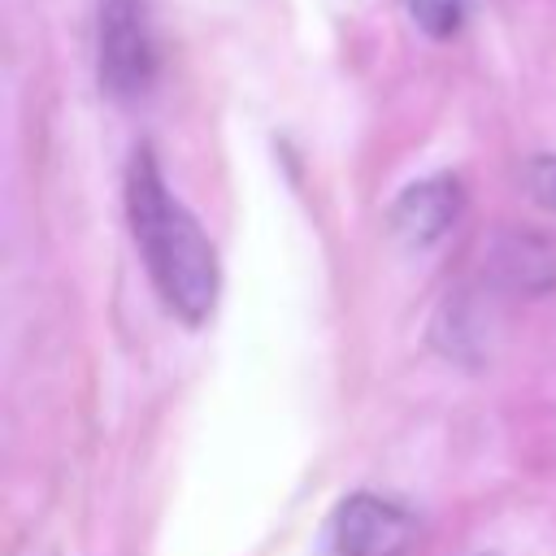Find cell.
<instances>
[{
    "label": "cell",
    "instance_id": "6da1fadb",
    "mask_svg": "<svg viewBox=\"0 0 556 556\" xmlns=\"http://www.w3.org/2000/svg\"><path fill=\"white\" fill-rule=\"evenodd\" d=\"M126 222L165 308L187 326L208 321L222 287L217 248L191 208L169 191L148 143L135 148L126 165Z\"/></svg>",
    "mask_w": 556,
    "mask_h": 556
},
{
    "label": "cell",
    "instance_id": "7a4b0ae2",
    "mask_svg": "<svg viewBox=\"0 0 556 556\" xmlns=\"http://www.w3.org/2000/svg\"><path fill=\"white\" fill-rule=\"evenodd\" d=\"M96 74L104 96L139 100L156 78V52L143 22L139 0H104L100 4V35H96Z\"/></svg>",
    "mask_w": 556,
    "mask_h": 556
},
{
    "label": "cell",
    "instance_id": "3957f363",
    "mask_svg": "<svg viewBox=\"0 0 556 556\" xmlns=\"http://www.w3.org/2000/svg\"><path fill=\"white\" fill-rule=\"evenodd\" d=\"M417 539V517L374 491H356L339 500L330 513L326 547L330 556H404Z\"/></svg>",
    "mask_w": 556,
    "mask_h": 556
},
{
    "label": "cell",
    "instance_id": "277c9868",
    "mask_svg": "<svg viewBox=\"0 0 556 556\" xmlns=\"http://www.w3.org/2000/svg\"><path fill=\"white\" fill-rule=\"evenodd\" d=\"M465 213V187L456 174H430L421 182H408L391 213H387V226L400 243L408 248H430L439 243Z\"/></svg>",
    "mask_w": 556,
    "mask_h": 556
},
{
    "label": "cell",
    "instance_id": "5b68a950",
    "mask_svg": "<svg viewBox=\"0 0 556 556\" xmlns=\"http://www.w3.org/2000/svg\"><path fill=\"white\" fill-rule=\"evenodd\" d=\"M486 274L513 295H543L556 287V248L530 230H504L486 248Z\"/></svg>",
    "mask_w": 556,
    "mask_h": 556
},
{
    "label": "cell",
    "instance_id": "8992f818",
    "mask_svg": "<svg viewBox=\"0 0 556 556\" xmlns=\"http://www.w3.org/2000/svg\"><path fill=\"white\" fill-rule=\"evenodd\" d=\"M473 13V0H408V17L430 39H452Z\"/></svg>",
    "mask_w": 556,
    "mask_h": 556
},
{
    "label": "cell",
    "instance_id": "52a82bcc",
    "mask_svg": "<svg viewBox=\"0 0 556 556\" xmlns=\"http://www.w3.org/2000/svg\"><path fill=\"white\" fill-rule=\"evenodd\" d=\"M526 191H530L534 204L556 213V156H534L526 165Z\"/></svg>",
    "mask_w": 556,
    "mask_h": 556
},
{
    "label": "cell",
    "instance_id": "ba28073f",
    "mask_svg": "<svg viewBox=\"0 0 556 556\" xmlns=\"http://www.w3.org/2000/svg\"><path fill=\"white\" fill-rule=\"evenodd\" d=\"M473 556H495V552H473Z\"/></svg>",
    "mask_w": 556,
    "mask_h": 556
}]
</instances>
